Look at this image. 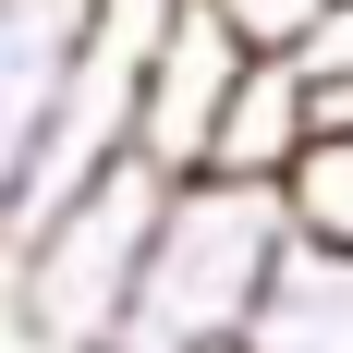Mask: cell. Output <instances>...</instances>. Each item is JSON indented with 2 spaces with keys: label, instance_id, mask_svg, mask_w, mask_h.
I'll return each instance as SVG.
<instances>
[{
  "label": "cell",
  "instance_id": "6da1fadb",
  "mask_svg": "<svg viewBox=\"0 0 353 353\" xmlns=\"http://www.w3.org/2000/svg\"><path fill=\"white\" fill-rule=\"evenodd\" d=\"M281 256H292V195L281 183L183 171L171 219H159V256H146V292L98 353H219V341H244L268 281H281Z\"/></svg>",
  "mask_w": 353,
  "mask_h": 353
},
{
  "label": "cell",
  "instance_id": "7a4b0ae2",
  "mask_svg": "<svg viewBox=\"0 0 353 353\" xmlns=\"http://www.w3.org/2000/svg\"><path fill=\"white\" fill-rule=\"evenodd\" d=\"M171 183L146 146H122L98 183H73L61 208L37 219V232H12V329H25L37 353H98L110 329L134 317L146 292V256H159V219H171Z\"/></svg>",
  "mask_w": 353,
  "mask_h": 353
},
{
  "label": "cell",
  "instance_id": "3957f363",
  "mask_svg": "<svg viewBox=\"0 0 353 353\" xmlns=\"http://www.w3.org/2000/svg\"><path fill=\"white\" fill-rule=\"evenodd\" d=\"M256 73V37L219 12V0H183L171 37H159V61H146V98H134V146L159 159V171H208L219 159V122H232V98H244Z\"/></svg>",
  "mask_w": 353,
  "mask_h": 353
},
{
  "label": "cell",
  "instance_id": "277c9868",
  "mask_svg": "<svg viewBox=\"0 0 353 353\" xmlns=\"http://www.w3.org/2000/svg\"><path fill=\"white\" fill-rule=\"evenodd\" d=\"M305 146H317V73L292 61V49H256V73H244V98H232V122H219V159H208V171L292 183Z\"/></svg>",
  "mask_w": 353,
  "mask_h": 353
},
{
  "label": "cell",
  "instance_id": "5b68a950",
  "mask_svg": "<svg viewBox=\"0 0 353 353\" xmlns=\"http://www.w3.org/2000/svg\"><path fill=\"white\" fill-rule=\"evenodd\" d=\"M244 341L256 353H353V256H329V244L292 232V256H281V281H268V305H256Z\"/></svg>",
  "mask_w": 353,
  "mask_h": 353
},
{
  "label": "cell",
  "instance_id": "8992f818",
  "mask_svg": "<svg viewBox=\"0 0 353 353\" xmlns=\"http://www.w3.org/2000/svg\"><path fill=\"white\" fill-rule=\"evenodd\" d=\"M110 0H0V122L37 98H61V73L85 61V37H98Z\"/></svg>",
  "mask_w": 353,
  "mask_h": 353
},
{
  "label": "cell",
  "instance_id": "52a82bcc",
  "mask_svg": "<svg viewBox=\"0 0 353 353\" xmlns=\"http://www.w3.org/2000/svg\"><path fill=\"white\" fill-rule=\"evenodd\" d=\"M292 232L305 244H329V256H353V122H317V146L292 159Z\"/></svg>",
  "mask_w": 353,
  "mask_h": 353
},
{
  "label": "cell",
  "instance_id": "ba28073f",
  "mask_svg": "<svg viewBox=\"0 0 353 353\" xmlns=\"http://www.w3.org/2000/svg\"><path fill=\"white\" fill-rule=\"evenodd\" d=\"M219 12H232V25H244L256 49H305V37H317L329 12H341V0H219Z\"/></svg>",
  "mask_w": 353,
  "mask_h": 353
}]
</instances>
